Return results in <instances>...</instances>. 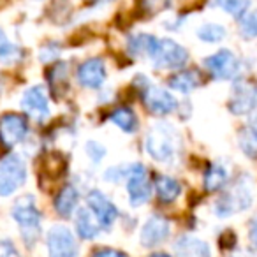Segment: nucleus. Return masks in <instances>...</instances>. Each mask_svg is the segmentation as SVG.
Returning a JSON list of instances; mask_svg holds the SVG:
<instances>
[{
	"mask_svg": "<svg viewBox=\"0 0 257 257\" xmlns=\"http://www.w3.org/2000/svg\"><path fill=\"white\" fill-rule=\"evenodd\" d=\"M182 136L175 128V125L168 121H159L148 128L145 136V150L161 164H173L182 155Z\"/></svg>",
	"mask_w": 257,
	"mask_h": 257,
	"instance_id": "obj_1",
	"label": "nucleus"
},
{
	"mask_svg": "<svg viewBox=\"0 0 257 257\" xmlns=\"http://www.w3.org/2000/svg\"><path fill=\"white\" fill-rule=\"evenodd\" d=\"M11 217L18 224L27 246H34L41 236V211L32 194L18 197L11 208Z\"/></svg>",
	"mask_w": 257,
	"mask_h": 257,
	"instance_id": "obj_2",
	"label": "nucleus"
},
{
	"mask_svg": "<svg viewBox=\"0 0 257 257\" xmlns=\"http://www.w3.org/2000/svg\"><path fill=\"white\" fill-rule=\"evenodd\" d=\"M253 194L250 189V183L245 182V178L238 180L227 192H224L217 201H215L213 211L217 217L227 218L231 215L241 213L252 206Z\"/></svg>",
	"mask_w": 257,
	"mask_h": 257,
	"instance_id": "obj_3",
	"label": "nucleus"
},
{
	"mask_svg": "<svg viewBox=\"0 0 257 257\" xmlns=\"http://www.w3.org/2000/svg\"><path fill=\"white\" fill-rule=\"evenodd\" d=\"M27 182V166L22 157L11 154L0 161V197H9Z\"/></svg>",
	"mask_w": 257,
	"mask_h": 257,
	"instance_id": "obj_4",
	"label": "nucleus"
},
{
	"mask_svg": "<svg viewBox=\"0 0 257 257\" xmlns=\"http://www.w3.org/2000/svg\"><path fill=\"white\" fill-rule=\"evenodd\" d=\"M141 78V97H143V104L152 114L157 116H166V114L173 113L178 106L176 99L173 97L171 92L166 88L154 85L147 76H140Z\"/></svg>",
	"mask_w": 257,
	"mask_h": 257,
	"instance_id": "obj_5",
	"label": "nucleus"
},
{
	"mask_svg": "<svg viewBox=\"0 0 257 257\" xmlns=\"http://www.w3.org/2000/svg\"><path fill=\"white\" fill-rule=\"evenodd\" d=\"M150 60L155 69H182L189 62V51L173 39H159Z\"/></svg>",
	"mask_w": 257,
	"mask_h": 257,
	"instance_id": "obj_6",
	"label": "nucleus"
},
{
	"mask_svg": "<svg viewBox=\"0 0 257 257\" xmlns=\"http://www.w3.org/2000/svg\"><path fill=\"white\" fill-rule=\"evenodd\" d=\"M227 107L236 116H243V114H250L252 111H255L257 83L250 81V79H238V81L232 83Z\"/></svg>",
	"mask_w": 257,
	"mask_h": 257,
	"instance_id": "obj_7",
	"label": "nucleus"
},
{
	"mask_svg": "<svg viewBox=\"0 0 257 257\" xmlns=\"http://www.w3.org/2000/svg\"><path fill=\"white\" fill-rule=\"evenodd\" d=\"M203 65L215 79H234L241 71V60L231 50H218L203 60Z\"/></svg>",
	"mask_w": 257,
	"mask_h": 257,
	"instance_id": "obj_8",
	"label": "nucleus"
},
{
	"mask_svg": "<svg viewBox=\"0 0 257 257\" xmlns=\"http://www.w3.org/2000/svg\"><path fill=\"white\" fill-rule=\"evenodd\" d=\"M127 194L131 206H141L152 197V183L143 164H131L127 171Z\"/></svg>",
	"mask_w": 257,
	"mask_h": 257,
	"instance_id": "obj_9",
	"label": "nucleus"
},
{
	"mask_svg": "<svg viewBox=\"0 0 257 257\" xmlns=\"http://www.w3.org/2000/svg\"><path fill=\"white\" fill-rule=\"evenodd\" d=\"M48 257H78V243L71 229L65 225H53L46 236Z\"/></svg>",
	"mask_w": 257,
	"mask_h": 257,
	"instance_id": "obj_10",
	"label": "nucleus"
},
{
	"mask_svg": "<svg viewBox=\"0 0 257 257\" xmlns=\"http://www.w3.org/2000/svg\"><path fill=\"white\" fill-rule=\"evenodd\" d=\"M29 133V121L20 113H6L0 116V143L11 150L25 140Z\"/></svg>",
	"mask_w": 257,
	"mask_h": 257,
	"instance_id": "obj_11",
	"label": "nucleus"
},
{
	"mask_svg": "<svg viewBox=\"0 0 257 257\" xmlns=\"http://www.w3.org/2000/svg\"><path fill=\"white\" fill-rule=\"evenodd\" d=\"M86 204H88V210L92 211V215L95 217V220L99 222V225L102 229H109L111 225L116 222L118 215V208L114 206V203L100 190L93 189L88 192L86 196Z\"/></svg>",
	"mask_w": 257,
	"mask_h": 257,
	"instance_id": "obj_12",
	"label": "nucleus"
},
{
	"mask_svg": "<svg viewBox=\"0 0 257 257\" xmlns=\"http://www.w3.org/2000/svg\"><path fill=\"white\" fill-rule=\"evenodd\" d=\"M22 107L30 118L36 121H43L50 116V100L44 86L34 85L25 90L22 97Z\"/></svg>",
	"mask_w": 257,
	"mask_h": 257,
	"instance_id": "obj_13",
	"label": "nucleus"
},
{
	"mask_svg": "<svg viewBox=\"0 0 257 257\" xmlns=\"http://www.w3.org/2000/svg\"><path fill=\"white\" fill-rule=\"evenodd\" d=\"M106 64L99 57L88 58L78 67V83L85 88L99 90L106 81Z\"/></svg>",
	"mask_w": 257,
	"mask_h": 257,
	"instance_id": "obj_14",
	"label": "nucleus"
},
{
	"mask_svg": "<svg viewBox=\"0 0 257 257\" xmlns=\"http://www.w3.org/2000/svg\"><path fill=\"white\" fill-rule=\"evenodd\" d=\"M171 232V224L166 217L162 215H152L147 222H145L143 229H141V245L143 246H157L162 241H166Z\"/></svg>",
	"mask_w": 257,
	"mask_h": 257,
	"instance_id": "obj_15",
	"label": "nucleus"
},
{
	"mask_svg": "<svg viewBox=\"0 0 257 257\" xmlns=\"http://www.w3.org/2000/svg\"><path fill=\"white\" fill-rule=\"evenodd\" d=\"M176 257H211V250L206 241L196 236L183 234L173 245Z\"/></svg>",
	"mask_w": 257,
	"mask_h": 257,
	"instance_id": "obj_16",
	"label": "nucleus"
},
{
	"mask_svg": "<svg viewBox=\"0 0 257 257\" xmlns=\"http://www.w3.org/2000/svg\"><path fill=\"white\" fill-rule=\"evenodd\" d=\"M168 85L171 90L180 93H190L203 85V74L197 69H182L169 76Z\"/></svg>",
	"mask_w": 257,
	"mask_h": 257,
	"instance_id": "obj_17",
	"label": "nucleus"
},
{
	"mask_svg": "<svg viewBox=\"0 0 257 257\" xmlns=\"http://www.w3.org/2000/svg\"><path fill=\"white\" fill-rule=\"evenodd\" d=\"M78 203H79L78 187L67 183L65 187H62L60 192H58L57 197H55V210H57V213L60 215V217L69 218L72 213H74Z\"/></svg>",
	"mask_w": 257,
	"mask_h": 257,
	"instance_id": "obj_18",
	"label": "nucleus"
},
{
	"mask_svg": "<svg viewBox=\"0 0 257 257\" xmlns=\"http://www.w3.org/2000/svg\"><path fill=\"white\" fill-rule=\"evenodd\" d=\"M76 232L83 239H93L100 232V225L88 208H79L76 213Z\"/></svg>",
	"mask_w": 257,
	"mask_h": 257,
	"instance_id": "obj_19",
	"label": "nucleus"
},
{
	"mask_svg": "<svg viewBox=\"0 0 257 257\" xmlns=\"http://www.w3.org/2000/svg\"><path fill=\"white\" fill-rule=\"evenodd\" d=\"M155 192H157V197L161 203H175L180 194H182V183L176 178H173V176L161 175L155 180Z\"/></svg>",
	"mask_w": 257,
	"mask_h": 257,
	"instance_id": "obj_20",
	"label": "nucleus"
},
{
	"mask_svg": "<svg viewBox=\"0 0 257 257\" xmlns=\"http://www.w3.org/2000/svg\"><path fill=\"white\" fill-rule=\"evenodd\" d=\"M109 120L125 134H134L140 128V120H138L136 113L127 106H118L116 109L111 111Z\"/></svg>",
	"mask_w": 257,
	"mask_h": 257,
	"instance_id": "obj_21",
	"label": "nucleus"
},
{
	"mask_svg": "<svg viewBox=\"0 0 257 257\" xmlns=\"http://www.w3.org/2000/svg\"><path fill=\"white\" fill-rule=\"evenodd\" d=\"M157 37L152 34H136V36L128 37L127 50L134 57H152L155 46H157Z\"/></svg>",
	"mask_w": 257,
	"mask_h": 257,
	"instance_id": "obj_22",
	"label": "nucleus"
},
{
	"mask_svg": "<svg viewBox=\"0 0 257 257\" xmlns=\"http://www.w3.org/2000/svg\"><path fill=\"white\" fill-rule=\"evenodd\" d=\"M229 182V173L222 164H211L210 168H206L204 171V180L203 185L206 192H217L222 190Z\"/></svg>",
	"mask_w": 257,
	"mask_h": 257,
	"instance_id": "obj_23",
	"label": "nucleus"
},
{
	"mask_svg": "<svg viewBox=\"0 0 257 257\" xmlns=\"http://www.w3.org/2000/svg\"><path fill=\"white\" fill-rule=\"evenodd\" d=\"M238 145H239V148H241L243 155L257 161V123L248 121V123L239 131Z\"/></svg>",
	"mask_w": 257,
	"mask_h": 257,
	"instance_id": "obj_24",
	"label": "nucleus"
},
{
	"mask_svg": "<svg viewBox=\"0 0 257 257\" xmlns=\"http://www.w3.org/2000/svg\"><path fill=\"white\" fill-rule=\"evenodd\" d=\"M227 32H225L224 25L220 23H204L197 29V39L201 43H206V44H217L222 43L225 39Z\"/></svg>",
	"mask_w": 257,
	"mask_h": 257,
	"instance_id": "obj_25",
	"label": "nucleus"
},
{
	"mask_svg": "<svg viewBox=\"0 0 257 257\" xmlns=\"http://www.w3.org/2000/svg\"><path fill=\"white\" fill-rule=\"evenodd\" d=\"M18 58H22V51L16 44H13L11 41L8 39L6 32L0 29V62L4 64H13Z\"/></svg>",
	"mask_w": 257,
	"mask_h": 257,
	"instance_id": "obj_26",
	"label": "nucleus"
},
{
	"mask_svg": "<svg viewBox=\"0 0 257 257\" xmlns=\"http://www.w3.org/2000/svg\"><path fill=\"white\" fill-rule=\"evenodd\" d=\"M65 169V161L62 159V155L58 154H48L43 161V173L51 180H57L58 176H62Z\"/></svg>",
	"mask_w": 257,
	"mask_h": 257,
	"instance_id": "obj_27",
	"label": "nucleus"
},
{
	"mask_svg": "<svg viewBox=\"0 0 257 257\" xmlns=\"http://www.w3.org/2000/svg\"><path fill=\"white\" fill-rule=\"evenodd\" d=\"M239 34L245 39H255L257 37V9L248 11L239 20Z\"/></svg>",
	"mask_w": 257,
	"mask_h": 257,
	"instance_id": "obj_28",
	"label": "nucleus"
},
{
	"mask_svg": "<svg viewBox=\"0 0 257 257\" xmlns=\"http://www.w3.org/2000/svg\"><path fill=\"white\" fill-rule=\"evenodd\" d=\"M229 16L236 20H241L243 16L248 13L250 9V0H224L220 6Z\"/></svg>",
	"mask_w": 257,
	"mask_h": 257,
	"instance_id": "obj_29",
	"label": "nucleus"
},
{
	"mask_svg": "<svg viewBox=\"0 0 257 257\" xmlns=\"http://www.w3.org/2000/svg\"><path fill=\"white\" fill-rule=\"evenodd\" d=\"M85 152L90 161H93V162H100L106 157V148H104L99 141H88V143L85 145Z\"/></svg>",
	"mask_w": 257,
	"mask_h": 257,
	"instance_id": "obj_30",
	"label": "nucleus"
},
{
	"mask_svg": "<svg viewBox=\"0 0 257 257\" xmlns=\"http://www.w3.org/2000/svg\"><path fill=\"white\" fill-rule=\"evenodd\" d=\"M127 171H128V166L127 168H123V166H120V168H118V166H114V168H109L106 171V180L109 183H118V182H121V180H125L127 178Z\"/></svg>",
	"mask_w": 257,
	"mask_h": 257,
	"instance_id": "obj_31",
	"label": "nucleus"
},
{
	"mask_svg": "<svg viewBox=\"0 0 257 257\" xmlns=\"http://www.w3.org/2000/svg\"><path fill=\"white\" fill-rule=\"evenodd\" d=\"M0 257H22L11 239H0Z\"/></svg>",
	"mask_w": 257,
	"mask_h": 257,
	"instance_id": "obj_32",
	"label": "nucleus"
},
{
	"mask_svg": "<svg viewBox=\"0 0 257 257\" xmlns=\"http://www.w3.org/2000/svg\"><path fill=\"white\" fill-rule=\"evenodd\" d=\"M92 257H127V253H123L121 250L116 248H99L92 253Z\"/></svg>",
	"mask_w": 257,
	"mask_h": 257,
	"instance_id": "obj_33",
	"label": "nucleus"
},
{
	"mask_svg": "<svg viewBox=\"0 0 257 257\" xmlns=\"http://www.w3.org/2000/svg\"><path fill=\"white\" fill-rule=\"evenodd\" d=\"M248 238H250V243L253 245V248L257 250V213L252 217L250 220V227H248Z\"/></svg>",
	"mask_w": 257,
	"mask_h": 257,
	"instance_id": "obj_34",
	"label": "nucleus"
},
{
	"mask_svg": "<svg viewBox=\"0 0 257 257\" xmlns=\"http://www.w3.org/2000/svg\"><path fill=\"white\" fill-rule=\"evenodd\" d=\"M95 4H99V6H102V4H109V2H113V0H93Z\"/></svg>",
	"mask_w": 257,
	"mask_h": 257,
	"instance_id": "obj_35",
	"label": "nucleus"
},
{
	"mask_svg": "<svg viewBox=\"0 0 257 257\" xmlns=\"http://www.w3.org/2000/svg\"><path fill=\"white\" fill-rule=\"evenodd\" d=\"M150 257H171V255H168V253L161 252V253H154V255H150Z\"/></svg>",
	"mask_w": 257,
	"mask_h": 257,
	"instance_id": "obj_36",
	"label": "nucleus"
},
{
	"mask_svg": "<svg viewBox=\"0 0 257 257\" xmlns=\"http://www.w3.org/2000/svg\"><path fill=\"white\" fill-rule=\"evenodd\" d=\"M211 2H213L215 6H218V8H220V6H222V2H224V0H211Z\"/></svg>",
	"mask_w": 257,
	"mask_h": 257,
	"instance_id": "obj_37",
	"label": "nucleus"
}]
</instances>
